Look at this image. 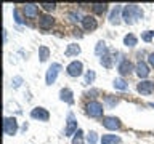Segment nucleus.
Returning <instances> with one entry per match:
<instances>
[{"mask_svg":"<svg viewBox=\"0 0 154 144\" xmlns=\"http://www.w3.org/2000/svg\"><path fill=\"white\" fill-rule=\"evenodd\" d=\"M143 18V10L138 7V5H127L122 10V19L127 24H135L137 19Z\"/></svg>","mask_w":154,"mask_h":144,"instance_id":"f257e3e1","label":"nucleus"},{"mask_svg":"<svg viewBox=\"0 0 154 144\" xmlns=\"http://www.w3.org/2000/svg\"><path fill=\"white\" fill-rule=\"evenodd\" d=\"M85 109H87V114L90 115V117H93V118H100V117H103V104L98 103V101H90L88 104L85 106Z\"/></svg>","mask_w":154,"mask_h":144,"instance_id":"f03ea898","label":"nucleus"},{"mask_svg":"<svg viewBox=\"0 0 154 144\" xmlns=\"http://www.w3.org/2000/svg\"><path fill=\"white\" fill-rule=\"evenodd\" d=\"M3 131L8 136H14L18 131V122L14 117H5L3 120Z\"/></svg>","mask_w":154,"mask_h":144,"instance_id":"7ed1b4c3","label":"nucleus"},{"mask_svg":"<svg viewBox=\"0 0 154 144\" xmlns=\"http://www.w3.org/2000/svg\"><path fill=\"white\" fill-rule=\"evenodd\" d=\"M63 69L60 62H53V64L48 67V70H47V75H45V80H47V85H51V83H55V80H56V77L58 74H60V70Z\"/></svg>","mask_w":154,"mask_h":144,"instance_id":"20e7f679","label":"nucleus"},{"mask_svg":"<svg viewBox=\"0 0 154 144\" xmlns=\"http://www.w3.org/2000/svg\"><path fill=\"white\" fill-rule=\"evenodd\" d=\"M77 120L74 117V114H67V123H66V130H64V136H72L77 133Z\"/></svg>","mask_w":154,"mask_h":144,"instance_id":"39448f33","label":"nucleus"},{"mask_svg":"<svg viewBox=\"0 0 154 144\" xmlns=\"http://www.w3.org/2000/svg\"><path fill=\"white\" fill-rule=\"evenodd\" d=\"M66 70H67V75L69 77H79V75H82L84 64H82L80 61H72L71 64L66 67Z\"/></svg>","mask_w":154,"mask_h":144,"instance_id":"423d86ee","label":"nucleus"},{"mask_svg":"<svg viewBox=\"0 0 154 144\" xmlns=\"http://www.w3.org/2000/svg\"><path fill=\"white\" fill-rule=\"evenodd\" d=\"M31 117L35 118V120H40V122H48L50 114H48V110L43 109V107H34L31 110Z\"/></svg>","mask_w":154,"mask_h":144,"instance_id":"0eeeda50","label":"nucleus"},{"mask_svg":"<svg viewBox=\"0 0 154 144\" xmlns=\"http://www.w3.org/2000/svg\"><path fill=\"white\" fill-rule=\"evenodd\" d=\"M137 90H138V93H141V94H151L154 91V82H149V80L140 82Z\"/></svg>","mask_w":154,"mask_h":144,"instance_id":"6e6552de","label":"nucleus"},{"mask_svg":"<svg viewBox=\"0 0 154 144\" xmlns=\"http://www.w3.org/2000/svg\"><path fill=\"white\" fill-rule=\"evenodd\" d=\"M103 127L108 130H119L120 128V120L117 117H104L103 118Z\"/></svg>","mask_w":154,"mask_h":144,"instance_id":"1a4fd4ad","label":"nucleus"},{"mask_svg":"<svg viewBox=\"0 0 154 144\" xmlns=\"http://www.w3.org/2000/svg\"><path fill=\"white\" fill-rule=\"evenodd\" d=\"M53 22H55V19H53L51 14H42L40 19H38V27L47 31V29H50L53 26Z\"/></svg>","mask_w":154,"mask_h":144,"instance_id":"9d476101","label":"nucleus"},{"mask_svg":"<svg viewBox=\"0 0 154 144\" xmlns=\"http://www.w3.org/2000/svg\"><path fill=\"white\" fill-rule=\"evenodd\" d=\"M82 26H84L85 31H95L98 27V22L93 16H84L82 18Z\"/></svg>","mask_w":154,"mask_h":144,"instance_id":"9b49d317","label":"nucleus"},{"mask_svg":"<svg viewBox=\"0 0 154 144\" xmlns=\"http://www.w3.org/2000/svg\"><path fill=\"white\" fill-rule=\"evenodd\" d=\"M135 70H137V75L140 77V79H146V77L149 75V67H148L146 62H143V61H138L137 62Z\"/></svg>","mask_w":154,"mask_h":144,"instance_id":"f8f14e48","label":"nucleus"},{"mask_svg":"<svg viewBox=\"0 0 154 144\" xmlns=\"http://www.w3.org/2000/svg\"><path fill=\"white\" fill-rule=\"evenodd\" d=\"M122 10H124V8L120 7V5H116V7L112 8V11H111V14H109V22H111V24H119Z\"/></svg>","mask_w":154,"mask_h":144,"instance_id":"ddd939ff","label":"nucleus"},{"mask_svg":"<svg viewBox=\"0 0 154 144\" xmlns=\"http://www.w3.org/2000/svg\"><path fill=\"white\" fill-rule=\"evenodd\" d=\"M23 11H24V16L35 18L38 14V7H37V5H34V3H27V5H24Z\"/></svg>","mask_w":154,"mask_h":144,"instance_id":"4468645a","label":"nucleus"},{"mask_svg":"<svg viewBox=\"0 0 154 144\" xmlns=\"http://www.w3.org/2000/svg\"><path fill=\"white\" fill-rule=\"evenodd\" d=\"M60 99L67 104H74V94H72V91L69 88H63L60 91Z\"/></svg>","mask_w":154,"mask_h":144,"instance_id":"2eb2a0df","label":"nucleus"},{"mask_svg":"<svg viewBox=\"0 0 154 144\" xmlns=\"http://www.w3.org/2000/svg\"><path fill=\"white\" fill-rule=\"evenodd\" d=\"M132 70H133V64H132V62H130L128 59L120 61V64H119V72H120V75H127V74H130Z\"/></svg>","mask_w":154,"mask_h":144,"instance_id":"dca6fc26","label":"nucleus"},{"mask_svg":"<svg viewBox=\"0 0 154 144\" xmlns=\"http://www.w3.org/2000/svg\"><path fill=\"white\" fill-rule=\"evenodd\" d=\"M95 53H96V55H98L100 58H103L104 55H108V53H109V50H108V46H106V42H103V40H100L98 43H96Z\"/></svg>","mask_w":154,"mask_h":144,"instance_id":"f3484780","label":"nucleus"},{"mask_svg":"<svg viewBox=\"0 0 154 144\" xmlns=\"http://www.w3.org/2000/svg\"><path fill=\"white\" fill-rule=\"evenodd\" d=\"M79 53H80V46L75 45V43H71V45H67L64 55H66L67 58H72V56H77Z\"/></svg>","mask_w":154,"mask_h":144,"instance_id":"a211bd4d","label":"nucleus"},{"mask_svg":"<svg viewBox=\"0 0 154 144\" xmlns=\"http://www.w3.org/2000/svg\"><path fill=\"white\" fill-rule=\"evenodd\" d=\"M120 142V138L116 136V134H104L101 138V144H119Z\"/></svg>","mask_w":154,"mask_h":144,"instance_id":"6ab92c4d","label":"nucleus"},{"mask_svg":"<svg viewBox=\"0 0 154 144\" xmlns=\"http://www.w3.org/2000/svg\"><path fill=\"white\" fill-rule=\"evenodd\" d=\"M137 42H138V38L135 37L133 34H127V35L124 37V45H125V46H130V48H132V46L137 45Z\"/></svg>","mask_w":154,"mask_h":144,"instance_id":"aec40b11","label":"nucleus"},{"mask_svg":"<svg viewBox=\"0 0 154 144\" xmlns=\"http://www.w3.org/2000/svg\"><path fill=\"white\" fill-rule=\"evenodd\" d=\"M112 85H114V88H117V90H122V91L128 90V83H127V82H125L124 79H116Z\"/></svg>","mask_w":154,"mask_h":144,"instance_id":"412c9836","label":"nucleus"},{"mask_svg":"<svg viewBox=\"0 0 154 144\" xmlns=\"http://www.w3.org/2000/svg\"><path fill=\"white\" fill-rule=\"evenodd\" d=\"M48 56H50V50H48L47 46H40V48H38V58H40L42 62H45L48 59Z\"/></svg>","mask_w":154,"mask_h":144,"instance_id":"4be33fe9","label":"nucleus"},{"mask_svg":"<svg viewBox=\"0 0 154 144\" xmlns=\"http://www.w3.org/2000/svg\"><path fill=\"white\" fill-rule=\"evenodd\" d=\"M93 11L96 14H103V13L108 11V5L106 3H95L93 5Z\"/></svg>","mask_w":154,"mask_h":144,"instance_id":"5701e85b","label":"nucleus"},{"mask_svg":"<svg viewBox=\"0 0 154 144\" xmlns=\"http://www.w3.org/2000/svg\"><path fill=\"white\" fill-rule=\"evenodd\" d=\"M72 144H84V133H82V130H77V133L72 138Z\"/></svg>","mask_w":154,"mask_h":144,"instance_id":"b1692460","label":"nucleus"},{"mask_svg":"<svg viewBox=\"0 0 154 144\" xmlns=\"http://www.w3.org/2000/svg\"><path fill=\"white\" fill-rule=\"evenodd\" d=\"M93 80H95V70H91V69L87 70L84 83H85V85H90V83H93Z\"/></svg>","mask_w":154,"mask_h":144,"instance_id":"393cba45","label":"nucleus"},{"mask_svg":"<svg viewBox=\"0 0 154 144\" xmlns=\"http://www.w3.org/2000/svg\"><path fill=\"white\" fill-rule=\"evenodd\" d=\"M96 141H98V134L95 131H90L87 134V144H96Z\"/></svg>","mask_w":154,"mask_h":144,"instance_id":"a878e982","label":"nucleus"},{"mask_svg":"<svg viewBox=\"0 0 154 144\" xmlns=\"http://www.w3.org/2000/svg\"><path fill=\"white\" fill-rule=\"evenodd\" d=\"M100 62H101V64H103L104 67H108V69H109V67L112 66V61H111V56H109V53H108V55H104L103 58H101V59H100Z\"/></svg>","mask_w":154,"mask_h":144,"instance_id":"bb28decb","label":"nucleus"},{"mask_svg":"<svg viewBox=\"0 0 154 144\" xmlns=\"http://www.w3.org/2000/svg\"><path fill=\"white\" fill-rule=\"evenodd\" d=\"M152 37H154V31H146V32L141 34V38H143L144 42H151Z\"/></svg>","mask_w":154,"mask_h":144,"instance_id":"cd10ccee","label":"nucleus"},{"mask_svg":"<svg viewBox=\"0 0 154 144\" xmlns=\"http://www.w3.org/2000/svg\"><path fill=\"white\" fill-rule=\"evenodd\" d=\"M13 16H14V21H16V24H23V16H21V13H19L18 8L13 10Z\"/></svg>","mask_w":154,"mask_h":144,"instance_id":"c85d7f7f","label":"nucleus"},{"mask_svg":"<svg viewBox=\"0 0 154 144\" xmlns=\"http://www.w3.org/2000/svg\"><path fill=\"white\" fill-rule=\"evenodd\" d=\"M69 19H71L72 22H79V21H82L80 16H79V13H74V11L69 13Z\"/></svg>","mask_w":154,"mask_h":144,"instance_id":"c756f323","label":"nucleus"},{"mask_svg":"<svg viewBox=\"0 0 154 144\" xmlns=\"http://www.w3.org/2000/svg\"><path fill=\"white\" fill-rule=\"evenodd\" d=\"M40 7H42L43 10H47V11H53V10L56 8V5H55V3H42Z\"/></svg>","mask_w":154,"mask_h":144,"instance_id":"7c9ffc66","label":"nucleus"},{"mask_svg":"<svg viewBox=\"0 0 154 144\" xmlns=\"http://www.w3.org/2000/svg\"><path fill=\"white\" fill-rule=\"evenodd\" d=\"M104 99H106V103H108L109 106H116V104H117V103H119V99H117V98H116V99H114V98H111V96H106V98H104Z\"/></svg>","mask_w":154,"mask_h":144,"instance_id":"2f4dec72","label":"nucleus"},{"mask_svg":"<svg viewBox=\"0 0 154 144\" xmlns=\"http://www.w3.org/2000/svg\"><path fill=\"white\" fill-rule=\"evenodd\" d=\"M21 82H23V77H14V79H13V86H14V88H18V86L19 85H21Z\"/></svg>","mask_w":154,"mask_h":144,"instance_id":"473e14b6","label":"nucleus"},{"mask_svg":"<svg viewBox=\"0 0 154 144\" xmlns=\"http://www.w3.org/2000/svg\"><path fill=\"white\" fill-rule=\"evenodd\" d=\"M148 62H149V66L154 67V53H151V55L148 56Z\"/></svg>","mask_w":154,"mask_h":144,"instance_id":"72a5a7b5","label":"nucleus"}]
</instances>
